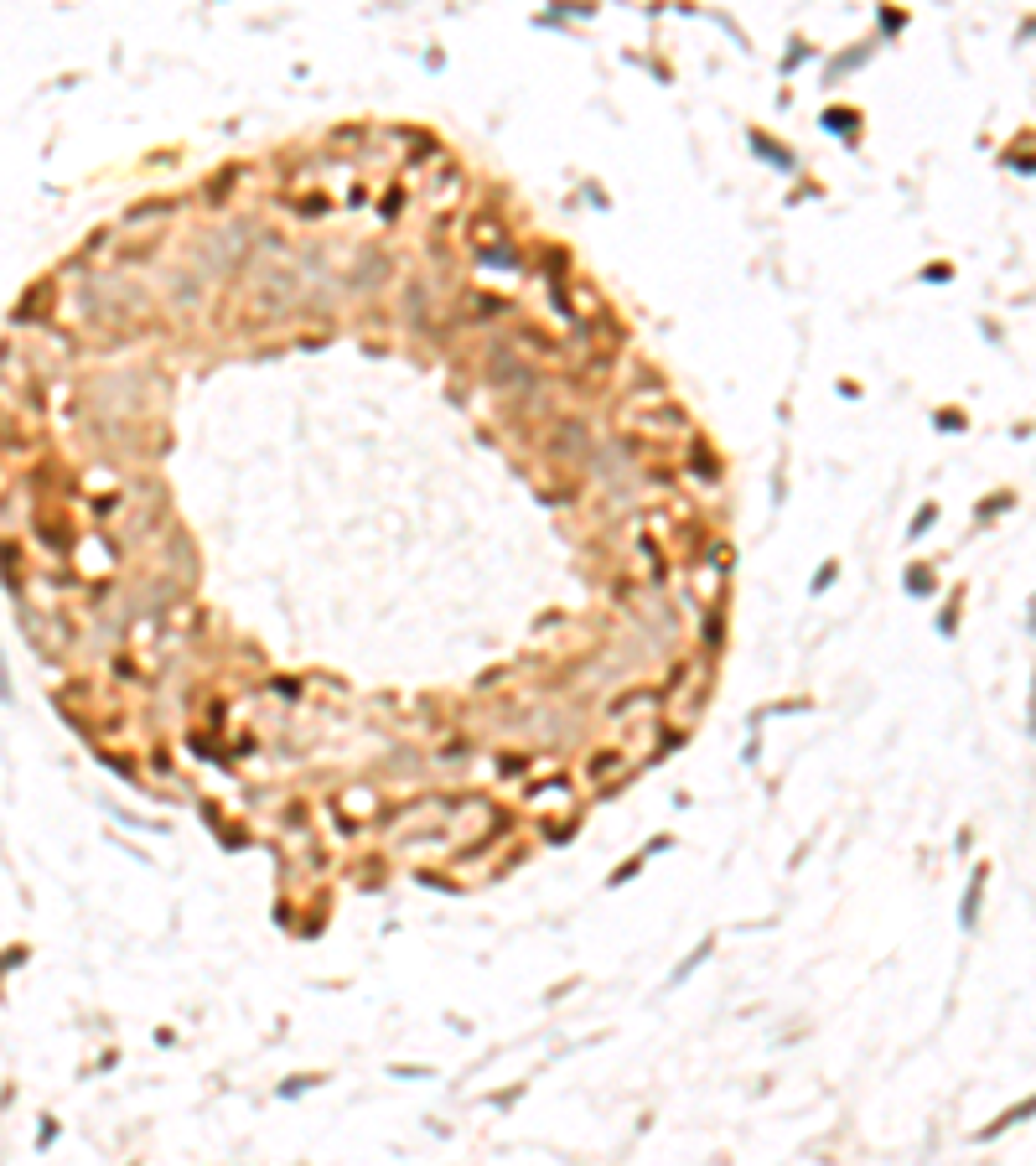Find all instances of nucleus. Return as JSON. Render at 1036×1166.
<instances>
[{
  "label": "nucleus",
  "mask_w": 1036,
  "mask_h": 1166,
  "mask_svg": "<svg viewBox=\"0 0 1036 1166\" xmlns=\"http://www.w3.org/2000/svg\"><path fill=\"white\" fill-rule=\"evenodd\" d=\"M472 751H477V741H472V736H451L446 747H435V763L446 767V763H461V757H472Z\"/></svg>",
  "instance_id": "obj_30"
},
{
  "label": "nucleus",
  "mask_w": 1036,
  "mask_h": 1166,
  "mask_svg": "<svg viewBox=\"0 0 1036 1166\" xmlns=\"http://www.w3.org/2000/svg\"><path fill=\"white\" fill-rule=\"evenodd\" d=\"M275 202L285 208L296 224H322V218H332V197H327L322 187H275Z\"/></svg>",
  "instance_id": "obj_13"
},
{
  "label": "nucleus",
  "mask_w": 1036,
  "mask_h": 1166,
  "mask_svg": "<svg viewBox=\"0 0 1036 1166\" xmlns=\"http://www.w3.org/2000/svg\"><path fill=\"white\" fill-rule=\"evenodd\" d=\"M580 830V809H565V814H545L539 819V845H570Z\"/></svg>",
  "instance_id": "obj_20"
},
{
  "label": "nucleus",
  "mask_w": 1036,
  "mask_h": 1166,
  "mask_svg": "<svg viewBox=\"0 0 1036 1166\" xmlns=\"http://www.w3.org/2000/svg\"><path fill=\"white\" fill-rule=\"evenodd\" d=\"M508 343L518 353H529L534 363H565V343H560V337H549L545 327L524 322V316H518V322H508Z\"/></svg>",
  "instance_id": "obj_10"
},
{
  "label": "nucleus",
  "mask_w": 1036,
  "mask_h": 1166,
  "mask_svg": "<svg viewBox=\"0 0 1036 1166\" xmlns=\"http://www.w3.org/2000/svg\"><path fill=\"white\" fill-rule=\"evenodd\" d=\"M637 767H633V751L627 747H596V751H586V783L591 788H622L627 778H633Z\"/></svg>",
  "instance_id": "obj_7"
},
{
  "label": "nucleus",
  "mask_w": 1036,
  "mask_h": 1166,
  "mask_svg": "<svg viewBox=\"0 0 1036 1166\" xmlns=\"http://www.w3.org/2000/svg\"><path fill=\"white\" fill-rule=\"evenodd\" d=\"M472 265L488 270V275H529V255L518 239H503V244H488V249H472Z\"/></svg>",
  "instance_id": "obj_14"
},
{
  "label": "nucleus",
  "mask_w": 1036,
  "mask_h": 1166,
  "mask_svg": "<svg viewBox=\"0 0 1036 1166\" xmlns=\"http://www.w3.org/2000/svg\"><path fill=\"white\" fill-rule=\"evenodd\" d=\"M0 700H11V674H6V653H0Z\"/></svg>",
  "instance_id": "obj_42"
},
{
  "label": "nucleus",
  "mask_w": 1036,
  "mask_h": 1166,
  "mask_svg": "<svg viewBox=\"0 0 1036 1166\" xmlns=\"http://www.w3.org/2000/svg\"><path fill=\"white\" fill-rule=\"evenodd\" d=\"M1011 503H1015V498H1011V493H995V498H990V503H985V508H980V518H995V514H1000V508H1011Z\"/></svg>",
  "instance_id": "obj_38"
},
{
  "label": "nucleus",
  "mask_w": 1036,
  "mask_h": 1166,
  "mask_svg": "<svg viewBox=\"0 0 1036 1166\" xmlns=\"http://www.w3.org/2000/svg\"><path fill=\"white\" fill-rule=\"evenodd\" d=\"M747 146H751V156H762L767 167H778V171H798V156H793V151L782 146L778 135H767V130H747Z\"/></svg>",
  "instance_id": "obj_19"
},
{
  "label": "nucleus",
  "mask_w": 1036,
  "mask_h": 1166,
  "mask_svg": "<svg viewBox=\"0 0 1036 1166\" xmlns=\"http://www.w3.org/2000/svg\"><path fill=\"white\" fill-rule=\"evenodd\" d=\"M270 690H275V695H285V700H301V684H296V679H275Z\"/></svg>",
  "instance_id": "obj_39"
},
{
  "label": "nucleus",
  "mask_w": 1036,
  "mask_h": 1166,
  "mask_svg": "<svg viewBox=\"0 0 1036 1166\" xmlns=\"http://www.w3.org/2000/svg\"><path fill=\"white\" fill-rule=\"evenodd\" d=\"M363 202H368V187H347V208H353V213L363 208Z\"/></svg>",
  "instance_id": "obj_40"
},
{
  "label": "nucleus",
  "mask_w": 1036,
  "mask_h": 1166,
  "mask_svg": "<svg viewBox=\"0 0 1036 1166\" xmlns=\"http://www.w3.org/2000/svg\"><path fill=\"white\" fill-rule=\"evenodd\" d=\"M171 301L187 306V312H197V306H202V275H197V270H177V275H171Z\"/></svg>",
  "instance_id": "obj_23"
},
{
  "label": "nucleus",
  "mask_w": 1036,
  "mask_h": 1166,
  "mask_svg": "<svg viewBox=\"0 0 1036 1166\" xmlns=\"http://www.w3.org/2000/svg\"><path fill=\"white\" fill-rule=\"evenodd\" d=\"M1026 1115H1036V1094H1031V1100L1021 1104V1110H1005L1000 1120H995L990 1130H985V1141H995V1135H1000V1130H1011V1125H1015V1120H1026Z\"/></svg>",
  "instance_id": "obj_33"
},
{
  "label": "nucleus",
  "mask_w": 1036,
  "mask_h": 1166,
  "mask_svg": "<svg viewBox=\"0 0 1036 1166\" xmlns=\"http://www.w3.org/2000/svg\"><path fill=\"white\" fill-rule=\"evenodd\" d=\"M177 213V202L171 197H156V202H135L130 213H124V224H156V218H171Z\"/></svg>",
  "instance_id": "obj_27"
},
{
  "label": "nucleus",
  "mask_w": 1036,
  "mask_h": 1166,
  "mask_svg": "<svg viewBox=\"0 0 1036 1166\" xmlns=\"http://www.w3.org/2000/svg\"><path fill=\"white\" fill-rule=\"evenodd\" d=\"M373 146V130H368V124H337L332 135H327V151H353V161H357V151H368Z\"/></svg>",
  "instance_id": "obj_22"
},
{
  "label": "nucleus",
  "mask_w": 1036,
  "mask_h": 1166,
  "mask_svg": "<svg viewBox=\"0 0 1036 1166\" xmlns=\"http://www.w3.org/2000/svg\"><path fill=\"white\" fill-rule=\"evenodd\" d=\"M933 524H938V503H923V508L912 514V524H907V539H923Z\"/></svg>",
  "instance_id": "obj_34"
},
{
  "label": "nucleus",
  "mask_w": 1036,
  "mask_h": 1166,
  "mask_svg": "<svg viewBox=\"0 0 1036 1166\" xmlns=\"http://www.w3.org/2000/svg\"><path fill=\"white\" fill-rule=\"evenodd\" d=\"M617 426H627V430H637V436H648L653 446H674V441H690L694 436V420H690V410L684 404H674V400H653V404H633V410H622V420Z\"/></svg>",
  "instance_id": "obj_3"
},
{
  "label": "nucleus",
  "mask_w": 1036,
  "mask_h": 1166,
  "mask_svg": "<svg viewBox=\"0 0 1036 1166\" xmlns=\"http://www.w3.org/2000/svg\"><path fill=\"white\" fill-rule=\"evenodd\" d=\"M457 316H461V327H477V332H488L492 322H508L513 316V296H498V291H461L457 296Z\"/></svg>",
  "instance_id": "obj_6"
},
{
  "label": "nucleus",
  "mask_w": 1036,
  "mask_h": 1166,
  "mask_svg": "<svg viewBox=\"0 0 1036 1166\" xmlns=\"http://www.w3.org/2000/svg\"><path fill=\"white\" fill-rule=\"evenodd\" d=\"M835 576H839V561H824V565H819V571H813L809 591H813V596H819V591H829V586H835Z\"/></svg>",
  "instance_id": "obj_36"
},
{
  "label": "nucleus",
  "mask_w": 1036,
  "mask_h": 1166,
  "mask_svg": "<svg viewBox=\"0 0 1036 1166\" xmlns=\"http://www.w3.org/2000/svg\"><path fill=\"white\" fill-rule=\"evenodd\" d=\"M980 892H985V866L974 871V882H970V892H964V928H974V918H980Z\"/></svg>",
  "instance_id": "obj_31"
},
{
  "label": "nucleus",
  "mask_w": 1036,
  "mask_h": 1166,
  "mask_svg": "<svg viewBox=\"0 0 1036 1166\" xmlns=\"http://www.w3.org/2000/svg\"><path fill=\"white\" fill-rule=\"evenodd\" d=\"M404 208H410V187H404V182H400V187H384V197H379V218H384V224H400Z\"/></svg>",
  "instance_id": "obj_28"
},
{
  "label": "nucleus",
  "mask_w": 1036,
  "mask_h": 1166,
  "mask_svg": "<svg viewBox=\"0 0 1036 1166\" xmlns=\"http://www.w3.org/2000/svg\"><path fill=\"white\" fill-rule=\"evenodd\" d=\"M819 124H824L829 135H839V140H855V135H860V109H845V104H835V109L819 114Z\"/></svg>",
  "instance_id": "obj_24"
},
{
  "label": "nucleus",
  "mask_w": 1036,
  "mask_h": 1166,
  "mask_svg": "<svg viewBox=\"0 0 1036 1166\" xmlns=\"http://www.w3.org/2000/svg\"><path fill=\"white\" fill-rule=\"evenodd\" d=\"M907 591H912V596H927V591H938V576H933V565H907Z\"/></svg>",
  "instance_id": "obj_32"
},
{
  "label": "nucleus",
  "mask_w": 1036,
  "mask_h": 1166,
  "mask_svg": "<svg viewBox=\"0 0 1036 1166\" xmlns=\"http://www.w3.org/2000/svg\"><path fill=\"white\" fill-rule=\"evenodd\" d=\"M725 622H731V606H725V602L700 606V622H694L700 653H710V659H721V653H725Z\"/></svg>",
  "instance_id": "obj_17"
},
{
  "label": "nucleus",
  "mask_w": 1036,
  "mask_h": 1166,
  "mask_svg": "<svg viewBox=\"0 0 1036 1166\" xmlns=\"http://www.w3.org/2000/svg\"><path fill=\"white\" fill-rule=\"evenodd\" d=\"M316 1084H322V1073H296L290 1084H280V1100H301L306 1088H316Z\"/></svg>",
  "instance_id": "obj_35"
},
{
  "label": "nucleus",
  "mask_w": 1036,
  "mask_h": 1166,
  "mask_svg": "<svg viewBox=\"0 0 1036 1166\" xmlns=\"http://www.w3.org/2000/svg\"><path fill=\"white\" fill-rule=\"evenodd\" d=\"M529 773H534V751H498V778L503 783H513V778L524 783Z\"/></svg>",
  "instance_id": "obj_25"
},
{
  "label": "nucleus",
  "mask_w": 1036,
  "mask_h": 1166,
  "mask_svg": "<svg viewBox=\"0 0 1036 1166\" xmlns=\"http://www.w3.org/2000/svg\"><path fill=\"white\" fill-rule=\"evenodd\" d=\"M679 467H684V477H694V483H705V488H715L725 477V461H721V451L710 446V441L694 430L690 441H684V457H679Z\"/></svg>",
  "instance_id": "obj_12"
},
{
  "label": "nucleus",
  "mask_w": 1036,
  "mask_h": 1166,
  "mask_svg": "<svg viewBox=\"0 0 1036 1166\" xmlns=\"http://www.w3.org/2000/svg\"><path fill=\"white\" fill-rule=\"evenodd\" d=\"M461 197H467V171L461 161L441 156V167H430V213H451Z\"/></svg>",
  "instance_id": "obj_11"
},
{
  "label": "nucleus",
  "mask_w": 1036,
  "mask_h": 1166,
  "mask_svg": "<svg viewBox=\"0 0 1036 1166\" xmlns=\"http://www.w3.org/2000/svg\"><path fill=\"white\" fill-rule=\"evenodd\" d=\"M948 275H954L948 265H927V270H923V281H948Z\"/></svg>",
  "instance_id": "obj_41"
},
{
  "label": "nucleus",
  "mask_w": 1036,
  "mask_h": 1166,
  "mask_svg": "<svg viewBox=\"0 0 1036 1166\" xmlns=\"http://www.w3.org/2000/svg\"><path fill=\"white\" fill-rule=\"evenodd\" d=\"M503 239H513L508 218H503V208H467V218H461V244L472 249H488V244H503Z\"/></svg>",
  "instance_id": "obj_8"
},
{
  "label": "nucleus",
  "mask_w": 1036,
  "mask_h": 1166,
  "mask_svg": "<svg viewBox=\"0 0 1036 1166\" xmlns=\"http://www.w3.org/2000/svg\"><path fill=\"white\" fill-rule=\"evenodd\" d=\"M524 809H580V804H576L570 778L555 773V778H534V783H524Z\"/></svg>",
  "instance_id": "obj_15"
},
{
  "label": "nucleus",
  "mask_w": 1036,
  "mask_h": 1166,
  "mask_svg": "<svg viewBox=\"0 0 1036 1166\" xmlns=\"http://www.w3.org/2000/svg\"><path fill=\"white\" fill-rule=\"evenodd\" d=\"M389 275H394V259L384 255V249L368 244L363 255H357V265L343 275V285H347V296H373L384 281H389Z\"/></svg>",
  "instance_id": "obj_9"
},
{
  "label": "nucleus",
  "mask_w": 1036,
  "mask_h": 1166,
  "mask_svg": "<svg viewBox=\"0 0 1036 1166\" xmlns=\"http://www.w3.org/2000/svg\"><path fill=\"white\" fill-rule=\"evenodd\" d=\"M477 379L488 384V389L498 394L503 404L529 400V394H545V389H549L545 363H534L529 353H518L508 337H492V343H482V353H477Z\"/></svg>",
  "instance_id": "obj_1"
},
{
  "label": "nucleus",
  "mask_w": 1036,
  "mask_h": 1166,
  "mask_svg": "<svg viewBox=\"0 0 1036 1166\" xmlns=\"http://www.w3.org/2000/svg\"><path fill=\"white\" fill-rule=\"evenodd\" d=\"M539 275L549 285H570V249L565 244H539Z\"/></svg>",
  "instance_id": "obj_21"
},
{
  "label": "nucleus",
  "mask_w": 1036,
  "mask_h": 1166,
  "mask_svg": "<svg viewBox=\"0 0 1036 1166\" xmlns=\"http://www.w3.org/2000/svg\"><path fill=\"white\" fill-rule=\"evenodd\" d=\"M933 426H938V430H964V415H958V410H938Z\"/></svg>",
  "instance_id": "obj_37"
},
{
  "label": "nucleus",
  "mask_w": 1036,
  "mask_h": 1166,
  "mask_svg": "<svg viewBox=\"0 0 1036 1166\" xmlns=\"http://www.w3.org/2000/svg\"><path fill=\"white\" fill-rule=\"evenodd\" d=\"M32 534L42 539L47 550H57V555H73V545H79V534H73V518H67L63 508H42V514L32 518Z\"/></svg>",
  "instance_id": "obj_16"
},
{
  "label": "nucleus",
  "mask_w": 1036,
  "mask_h": 1166,
  "mask_svg": "<svg viewBox=\"0 0 1036 1166\" xmlns=\"http://www.w3.org/2000/svg\"><path fill=\"white\" fill-rule=\"evenodd\" d=\"M664 706H669V690H664V684H633V690H617V695L606 700L602 721L627 726V721H637V716H664Z\"/></svg>",
  "instance_id": "obj_5"
},
{
  "label": "nucleus",
  "mask_w": 1036,
  "mask_h": 1166,
  "mask_svg": "<svg viewBox=\"0 0 1036 1166\" xmlns=\"http://www.w3.org/2000/svg\"><path fill=\"white\" fill-rule=\"evenodd\" d=\"M394 1078H430V1068H389Z\"/></svg>",
  "instance_id": "obj_43"
},
{
  "label": "nucleus",
  "mask_w": 1036,
  "mask_h": 1166,
  "mask_svg": "<svg viewBox=\"0 0 1036 1166\" xmlns=\"http://www.w3.org/2000/svg\"><path fill=\"white\" fill-rule=\"evenodd\" d=\"M710 954H715V939H705V943H700V949H694V954H690V959H684V965H679V969H674V975H669V990H674V985H684V980H690V975H694V969H700V965H705V959H710Z\"/></svg>",
  "instance_id": "obj_29"
},
{
  "label": "nucleus",
  "mask_w": 1036,
  "mask_h": 1166,
  "mask_svg": "<svg viewBox=\"0 0 1036 1166\" xmlns=\"http://www.w3.org/2000/svg\"><path fill=\"white\" fill-rule=\"evenodd\" d=\"M658 851H669V840H653V851H643V855H633V861H622L612 876H606V886H627L637 871H648V855H658Z\"/></svg>",
  "instance_id": "obj_26"
},
{
  "label": "nucleus",
  "mask_w": 1036,
  "mask_h": 1166,
  "mask_svg": "<svg viewBox=\"0 0 1036 1166\" xmlns=\"http://www.w3.org/2000/svg\"><path fill=\"white\" fill-rule=\"evenodd\" d=\"M534 446H539V457H545L549 467H586L591 446H596V430H591V420L576 415V410H555V415L539 420Z\"/></svg>",
  "instance_id": "obj_2"
},
{
  "label": "nucleus",
  "mask_w": 1036,
  "mask_h": 1166,
  "mask_svg": "<svg viewBox=\"0 0 1036 1166\" xmlns=\"http://www.w3.org/2000/svg\"><path fill=\"white\" fill-rule=\"evenodd\" d=\"M296 306H301V275H296L290 265L259 270L255 291H249V316H255V322H265V316H270V327H275V322H285Z\"/></svg>",
  "instance_id": "obj_4"
},
{
  "label": "nucleus",
  "mask_w": 1036,
  "mask_h": 1166,
  "mask_svg": "<svg viewBox=\"0 0 1036 1166\" xmlns=\"http://www.w3.org/2000/svg\"><path fill=\"white\" fill-rule=\"evenodd\" d=\"M239 177H244V167L239 161H228V167H218L208 182H202V192H197V202L208 208V213H224L228 202H234V187H239Z\"/></svg>",
  "instance_id": "obj_18"
}]
</instances>
